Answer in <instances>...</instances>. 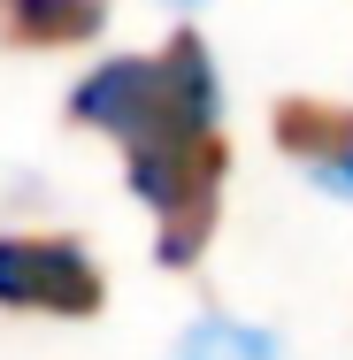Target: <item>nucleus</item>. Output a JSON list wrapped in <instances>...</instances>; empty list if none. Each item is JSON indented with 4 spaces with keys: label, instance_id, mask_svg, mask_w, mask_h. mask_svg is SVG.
Masks as SVG:
<instances>
[{
    "label": "nucleus",
    "instance_id": "obj_7",
    "mask_svg": "<svg viewBox=\"0 0 353 360\" xmlns=\"http://www.w3.org/2000/svg\"><path fill=\"white\" fill-rule=\"evenodd\" d=\"M177 8H200V0H177Z\"/></svg>",
    "mask_w": 353,
    "mask_h": 360
},
{
    "label": "nucleus",
    "instance_id": "obj_3",
    "mask_svg": "<svg viewBox=\"0 0 353 360\" xmlns=\"http://www.w3.org/2000/svg\"><path fill=\"white\" fill-rule=\"evenodd\" d=\"M0 307L16 314H54V322H92L108 307V276L100 261L54 238V230H8L0 238Z\"/></svg>",
    "mask_w": 353,
    "mask_h": 360
},
{
    "label": "nucleus",
    "instance_id": "obj_2",
    "mask_svg": "<svg viewBox=\"0 0 353 360\" xmlns=\"http://www.w3.org/2000/svg\"><path fill=\"white\" fill-rule=\"evenodd\" d=\"M223 176H230L223 131L123 153V184L139 192V207L154 215V261H161V269H192V261L208 253L215 215H223Z\"/></svg>",
    "mask_w": 353,
    "mask_h": 360
},
{
    "label": "nucleus",
    "instance_id": "obj_6",
    "mask_svg": "<svg viewBox=\"0 0 353 360\" xmlns=\"http://www.w3.org/2000/svg\"><path fill=\"white\" fill-rule=\"evenodd\" d=\"M169 360H284V345L269 330H254V322H230V314H200L185 338H177V353Z\"/></svg>",
    "mask_w": 353,
    "mask_h": 360
},
{
    "label": "nucleus",
    "instance_id": "obj_5",
    "mask_svg": "<svg viewBox=\"0 0 353 360\" xmlns=\"http://www.w3.org/2000/svg\"><path fill=\"white\" fill-rule=\"evenodd\" d=\"M108 31V0H0V46L16 54H70Z\"/></svg>",
    "mask_w": 353,
    "mask_h": 360
},
{
    "label": "nucleus",
    "instance_id": "obj_1",
    "mask_svg": "<svg viewBox=\"0 0 353 360\" xmlns=\"http://www.w3.org/2000/svg\"><path fill=\"white\" fill-rule=\"evenodd\" d=\"M215 115H223V77H215V54H208L200 31H177L161 54L100 62L70 92V123L116 139L123 153L200 139V131H215Z\"/></svg>",
    "mask_w": 353,
    "mask_h": 360
},
{
    "label": "nucleus",
    "instance_id": "obj_4",
    "mask_svg": "<svg viewBox=\"0 0 353 360\" xmlns=\"http://www.w3.org/2000/svg\"><path fill=\"white\" fill-rule=\"evenodd\" d=\"M269 139L284 161H299L330 200H353V100H315V92H284L269 108Z\"/></svg>",
    "mask_w": 353,
    "mask_h": 360
}]
</instances>
